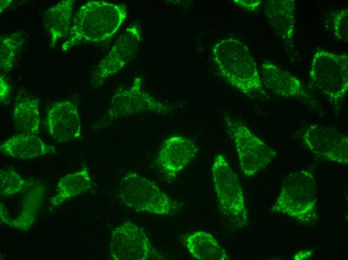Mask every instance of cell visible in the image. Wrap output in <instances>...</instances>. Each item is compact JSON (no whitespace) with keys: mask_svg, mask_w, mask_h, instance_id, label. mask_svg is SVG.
Segmentation results:
<instances>
[{"mask_svg":"<svg viewBox=\"0 0 348 260\" xmlns=\"http://www.w3.org/2000/svg\"><path fill=\"white\" fill-rule=\"evenodd\" d=\"M126 15L124 4L103 0L88 2L74 16L62 50L66 52L81 44H101L106 41L118 30Z\"/></svg>","mask_w":348,"mask_h":260,"instance_id":"1","label":"cell"},{"mask_svg":"<svg viewBox=\"0 0 348 260\" xmlns=\"http://www.w3.org/2000/svg\"><path fill=\"white\" fill-rule=\"evenodd\" d=\"M212 56L218 74L232 86L249 97L266 96L256 62L241 40L232 37L220 40Z\"/></svg>","mask_w":348,"mask_h":260,"instance_id":"2","label":"cell"},{"mask_svg":"<svg viewBox=\"0 0 348 260\" xmlns=\"http://www.w3.org/2000/svg\"><path fill=\"white\" fill-rule=\"evenodd\" d=\"M316 202L314 176L308 170H300L286 178L271 212L288 216L303 224H311L318 218Z\"/></svg>","mask_w":348,"mask_h":260,"instance_id":"3","label":"cell"},{"mask_svg":"<svg viewBox=\"0 0 348 260\" xmlns=\"http://www.w3.org/2000/svg\"><path fill=\"white\" fill-rule=\"evenodd\" d=\"M118 195L125 206L138 212L170 216L182 208L180 204L162 192L155 182L133 172L120 180Z\"/></svg>","mask_w":348,"mask_h":260,"instance_id":"4","label":"cell"},{"mask_svg":"<svg viewBox=\"0 0 348 260\" xmlns=\"http://www.w3.org/2000/svg\"><path fill=\"white\" fill-rule=\"evenodd\" d=\"M309 78L330 102L338 106L348 89V55L318 49L312 58Z\"/></svg>","mask_w":348,"mask_h":260,"instance_id":"5","label":"cell"},{"mask_svg":"<svg viewBox=\"0 0 348 260\" xmlns=\"http://www.w3.org/2000/svg\"><path fill=\"white\" fill-rule=\"evenodd\" d=\"M212 176L221 213L232 226L242 228L248 224L242 190L238 177L222 154L214 158Z\"/></svg>","mask_w":348,"mask_h":260,"instance_id":"6","label":"cell"},{"mask_svg":"<svg viewBox=\"0 0 348 260\" xmlns=\"http://www.w3.org/2000/svg\"><path fill=\"white\" fill-rule=\"evenodd\" d=\"M142 79L134 78L130 86L120 87L114 94L106 116L94 126L99 128L110 124L112 122L126 116L146 112L167 114L173 110L170 105L162 102L142 88Z\"/></svg>","mask_w":348,"mask_h":260,"instance_id":"7","label":"cell"},{"mask_svg":"<svg viewBox=\"0 0 348 260\" xmlns=\"http://www.w3.org/2000/svg\"><path fill=\"white\" fill-rule=\"evenodd\" d=\"M224 123L234 144L240 166L244 176H254L276 157V152L242 122L226 116Z\"/></svg>","mask_w":348,"mask_h":260,"instance_id":"8","label":"cell"},{"mask_svg":"<svg viewBox=\"0 0 348 260\" xmlns=\"http://www.w3.org/2000/svg\"><path fill=\"white\" fill-rule=\"evenodd\" d=\"M110 246L112 258L115 260L163 259L153 248L144 230L130 221L112 231Z\"/></svg>","mask_w":348,"mask_h":260,"instance_id":"9","label":"cell"},{"mask_svg":"<svg viewBox=\"0 0 348 260\" xmlns=\"http://www.w3.org/2000/svg\"><path fill=\"white\" fill-rule=\"evenodd\" d=\"M142 37L138 25L134 24L128 28L96 66L91 78L92 86H100L128 64L136 54Z\"/></svg>","mask_w":348,"mask_h":260,"instance_id":"10","label":"cell"},{"mask_svg":"<svg viewBox=\"0 0 348 260\" xmlns=\"http://www.w3.org/2000/svg\"><path fill=\"white\" fill-rule=\"evenodd\" d=\"M304 142L314 154L341 164L348 162V138L340 130L320 124H312L302 132Z\"/></svg>","mask_w":348,"mask_h":260,"instance_id":"11","label":"cell"},{"mask_svg":"<svg viewBox=\"0 0 348 260\" xmlns=\"http://www.w3.org/2000/svg\"><path fill=\"white\" fill-rule=\"evenodd\" d=\"M198 152L196 144L181 136H172L162 144L156 164L168 182L172 181L192 160Z\"/></svg>","mask_w":348,"mask_h":260,"instance_id":"12","label":"cell"},{"mask_svg":"<svg viewBox=\"0 0 348 260\" xmlns=\"http://www.w3.org/2000/svg\"><path fill=\"white\" fill-rule=\"evenodd\" d=\"M48 130L57 142H64L81 136L82 128L76 105L64 100L54 104L46 117Z\"/></svg>","mask_w":348,"mask_h":260,"instance_id":"13","label":"cell"},{"mask_svg":"<svg viewBox=\"0 0 348 260\" xmlns=\"http://www.w3.org/2000/svg\"><path fill=\"white\" fill-rule=\"evenodd\" d=\"M259 74L262 85L275 94L304 99L309 97L298 79L272 62H264L260 66Z\"/></svg>","mask_w":348,"mask_h":260,"instance_id":"14","label":"cell"},{"mask_svg":"<svg viewBox=\"0 0 348 260\" xmlns=\"http://www.w3.org/2000/svg\"><path fill=\"white\" fill-rule=\"evenodd\" d=\"M296 1L268 0L264 6L267 20L276 36L289 48L294 45Z\"/></svg>","mask_w":348,"mask_h":260,"instance_id":"15","label":"cell"},{"mask_svg":"<svg viewBox=\"0 0 348 260\" xmlns=\"http://www.w3.org/2000/svg\"><path fill=\"white\" fill-rule=\"evenodd\" d=\"M42 185L33 183L26 190L22 210L18 216H9L0 206L1 223L13 228L26 230L34 224L40 210L44 195Z\"/></svg>","mask_w":348,"mask_h":260,"instance_id":"16","label":"cell"},{"mask_svg":"<svg viewBox=\"0 0 348 260\" xmlns=\"http://www.w3.org/2000/svg\"><path fill=\"white\" fill-rule=\"evenodd\" d=\"M0 150L6 156L22 160L56 154L53 146L36 134H23L14 136L2 143Z\"/></svg>","mask_w":348,"mask_h":260,"instance_id":"17","label":"cell"},{"mask_svg":"<svg viewBox=\"0 0 348 260\" xmlns=\"http://www.w3.org/2000/svg\"><path fill=\"white\" fill-rule=\"evenodd\" d=\"M73 0H62L47 9L44 14V26L50 36L51 48L68 36L72 24Z\"/></svg>","mask_w":348,"mask_h":260,"instance_id":"18","label":"cell"},{"mask_svg":"<svg viewBox=\"0 0 348 260\" xmlns=\"http://www.w3.org/2000/svg\"><path fill=\"white\" fill-rule=\"evenodd\" d=\"M184 244L192 256L200 260H228L225 250L210 233L199 230L186 236Z\"/></svg>","mask_w":348,"mask_h":260,"instance_id":"19","label":"cell"},{"mask_svg":"<svg viewBox=\"0 0 348 260\" xmlns=\"http://www.w3.org/2000/svg\"><path fill=\"white\" fill-rule=\"evenodd\" d=\"M94 186L86 167L64 176L59 180L55 195L50 201V206L56 207L72 196L88 191Z\"/></svg>","mask_w":348,"mask_h":260,"instance_id":"20","label":"cell"},{"mask_svg":"<svg viewBox=\"0 0 348 260\" xmlns=\"http://www.w3.org/2000/svg\"><path fill=\"white\" fill-rule=\"evenodd\" d=\"M12 120L16 129L22 134H36L40 124L38 100L28 98L17 102L13 110Z\"/></svg>","mask_w":348,"mask_h":260,"instance_id":"21","label":"cell"},{"mask_svg":"<svg viewBox=\"0 0 348 260\" xmlns=\"http://www.w3.org/2000/svg\"><path fill=\"white\" fill-rule=\"evenodd\" d=\"M25 39L20 32L2 35L0 42V69L6 72L11 70L22 47Z\"/></svg>","mask_w":348,"mask_h":260,"instance_id":"22","label":"cell"},{"mask_svg":"<svg viewBox=\"0 0 348 260\" xmlns=\"http://www.w3.org/2000/svg\"><path fill=\"white\" fill-rule=\"evenodd\" d=\"M34 182L24 179L10 168H4L0 171V194L10 196L24 192Z\"/></svg>","mask_w":348,"mask_h":260,"instance_id":"23","label":"cell"},{"mask_svg":"<svg viewBox=\"0 0 348 260\" xmlns=\"http://www.w3.org/2000/svg\"><path fill=\"white\" fill-rule=\"evenodd\" d=\"M334 34L339 40L348 42V9H342L334 14L332 20Z\"/></svg>","mask_w":348,"mask_h":260,"instance_id":"24","label":"cell"},{"mask_svg":"<svg viewBox=\"0 0 348 260\" xmlns=\"http://www.w3.org/2000/svg\"><path fill=\"white\" fill-rule=\"evenodd\" d=\"M233 2L240 6L250 12L255 11L262 2V0H234Z\"/></svg>","mask_w":348,"mask_h":260,"instance_id":"25","label":"cell"},{"mask_svg":"<svg viewBox=\"0 0 348 260\" xmlns=\"http://www.w3.org/2000/svg\"><path fill=\"white\" fill-rule=\"evenodd\" d=\"M10 86L6 80L4 76L0 78V102L4 101L9 96Z\"/></svg>","mask_w":348,"mask_h":260,"instance_id":"26","label":"cell"},{"mask_svg":"<svg viewBox=\"0 0 348 260\" xmlns=\"http://www.w3.org/2000/svg\"><path fill=\"white\" fill-rule=\"evenodd\" d=\"M12 0H0V12H2L12 2Z\"/></svg>","mask_w":348,"mask_h":260,"instance_id":"27","label":"cell"}]
</instances>
